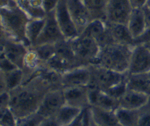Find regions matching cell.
I'll list each match as a JSON object with an SVG mask.
<instances>
[{"instance_id":"44dd1931","label":"cell","mask_w":150,"mask_h":126,"mask_svg":"<svg viewBox=\"0 0 150 126\" xmlns=\"http://www.w3.org/2000/svg\"><path fill=\"white\" fill-rule=\"evenodd\" d=\"M107 25L115 43L127 45L130 47L135 46V40L131 36L127 25L119 24V23H108Z\"/></svg>"},{"instance_id":"7c38bea8","label":"cell","mask_w":150,"mask_h":126,"mask_svg":"<svg viewBox=\"0 0 150 126\" xmlns=\"http://www.w3.org/2000/svg\"><path fill=\"white\" fill-rule=\"evenodd\" d=\"M67 6L76 28L81 34L93 18L84 0H66Z\"/></svg>"},{"instance_id":"e575fe53","label":"cell","mask_w":150,"mask_h":126,"mask_svg":"<svg viewBox=\"0 0 150 126\" xmlns=\"http://www.w3.org/2000/svg\"><path fill=\"white\" fill-rule=\"evenodd\" d=\"M39 126H60V125L58 124L57 122H56L54 117L52 116V117L44 118L41 121V122L39 124Z\"/></svg>"},{"instance_id":"8992f818","label":"cell","mask_w":150,"mask_h":126,"mask_svg":"<svg viewBox=\"0 0 150 126\" xmlns=\"http://www.w3.org/2000/svg\"><path fill=\"white\" fill-rule=\"evenodd\" d=\"M30 47L22 41H18L2 34L1 37V54L6 56L18 68H23L24 59Z\"/></svg>"},{"instance_id":"4fadbf2b","label":"cell","mask_w":150,"mask_h":126,"mask_svg":"<svg viewBox=\"0 0 150 126\" xmlns=\"http://www.w3.org/2000/svg\"><path fill=\"white\" fill-rule=\"evenodd\" d=\"M91 81L89 65L71 69L62 75V87H88Z\"/></svg>"},{"instance_id":"484cf974","label":"cell","mask_w":150,"mask_h":126,"mask_svg":"<svg viewBox=\"0 0 150 126\" xmlns=\"http://www.w3.org/2000/svg\"><path fill=\"white\" fill-rule=\"evenodd\" d=\"M108 0H84L93 19L105 20V9Z\"/></svg>"},{"instance_id":"52a82bcc","label":"cell","mask_w":150,"mask_h":126,"mask_svg":"<svg viewBox=\"0 0 150 126\" xmlns=\"http://www.w3.org/2000/svg\"><path fill=\"white\" fill-rule=\"evenodd\" d=\"M132 10L129 0H108L105 9V21L108 23L127 25Z\"/></svg>"},{"instance_id":"b9f144b4","label":"cell","mask_w":150,"mask_h":126,"mask_svg":"<svg viewBox=\"0 0 150 126\" xmlns=\"http://www.w3.org/2000/svg\"><path fill=\"white\" fill-rule=\"evenodd\" d=\"M117 126H122V125H121V124H120V123H119V124H118V125H117Z\"/></svg>"},{"instance_id":"1f68e13d","label":"cell","mask_w":150,"mask_h":126,"mask_svg":"<svg viewBox=\"0 0 150 126\" xmlns=\"http://www.w3.org/2000/svg\"><path fill=\"white\" fill-rule=\"evenodd\" d=\"M18 68L13 62H11L6 56L1 54L0 56V73H7Z\"/></svg>"},{"instance_id":"d4e9b609","label":"cell","mask_w":150,"mask_h":126,"mask_svg":"<svg viewBox=\"0 0 150 126\" xmlns=\"http://www.w3.org/2000/svg\"><path fill=\"white\" fill-rule=\"evenodd\" d=\"M115 115L118 120V122L122 126H139V109H126L119 108L115 111Z\"/></svg>"},{"instance_id":"74e56055","label":"cell","mask_w":150,"mask_h":126,"mask_svg":"<svg viewBox=\"0 0 150 126\" xmlns=\"http://www.w3.org/2000/svg\"><path fill=\"white\" fill-rule=\"evenodd\" d=\"M83 111V110H82ZM67 126H84L83 123V119H82V112L81 113V115L78 116V118L75 120L74 122H72L71 124L67 125Z\"/></svg>"},{"instance_id":"ba28073f","label":"cell","mask_w":150,"mask_h":126,"mask_svg":"<svg viewBox=\"0 0 150 126\" xmlns=\"http://www.w3.org/2000/svg\"><path fill=\"white\" fill-rule=\"evenodd\" d=\"M54 12L64 39L71 40L77 38L80 33L71 16L66 0H59Z\"/></svg>"},{"instance_id":"ab89813d","label":"cell","mask_w":150,"mask_h":126,"mask_svg":"<svg viewBox=\"0 0 150 126\" xmlns=\"http://www.w3.org/2000/svg\"><path fill=\"white\" fill-rule=\"evenodd\" d=\"M93 121H94V120H93ZM91 126H98V125L95 122H93V123H92V125H91Z\"/></svg>"},{"instance_id":"d6986e66","label":"cell","mask_w":150,"mask_h":126,"mask_svg":"<svg viewBox=\"0 0 150 126\" xmlns=\"http://www.w3.org/2000/svg\"><path fill=\"white\" fill-rule=\"evenodd\" d=\"M17 4L30 19H43L47 14L42 0H17Z\"/></svg>"},{"instance_id":"8fae6325","label":"cell","mask_w":150,"mask_h":126,"mask_svg":"<svg viewBox=\"0 0 150 126\" xmlns=\"http://www.w3.org/2000/svg\"><path fill=\"white\" fill-rule=\"evenodd\" d=\"M150 73V50L146 45H135L131 50L128 74Z\"/></svg>"},{"instance_id":"277c9868","label":"cell","mask_w":150,"mask_h":126,"mask_svg":"<svg viewBox=\"0 0 150 126\" xmlns=\"http://www.w3.org/2000/svg\"><path fill=\"white\" fill-rule=\"evenodd\" d=\"M69 43L75 57L82 65L88 66L96 62L101 48L95 40L79 35L77 38L69 40Z\"/></svg>"},{"instance_id":"836d02e7","label":"cell","mask_w":150,"mask_h":126,"mask_svg":"<svg viewBox=\"0 0 150 126\" xmlns=\"http://www.w3.org/2000/svg\"><path fill=\"white\" fill-rule=\"evenodd\" d=\"M150 43V27H147L143 34L135 40V45H146Z\"/></svg>"},{"instance_id":"ffe728a7","label":"cell","mask_w":150,"mask_h":126,"mask_svg":"<svg viewBox=\"0 0 150 126\" xmlns=\"http://www.w3.org/2000/svg\"><path fill=\"white\" fill-rule=\"evenodd\" d=\"M127 27L135 40L143 34L147 27L146 24L142 8L132 10V13H131L129 22L127 23Z\"/></svg>"},{"instance_id":"e0dca14e","label":"cell","mask_w":150,"mask_h":126,"mask_svg":"<svg viewBox=\"0 0 150 126\" xmlns=\"http://www.w3.org/2000/svg\"><path fill=\"white\" fill-rule=\"evenodd\" d=\"M150 96L127 89L125 94L120 99V107L126 109L139 110L149 100Z\"/></svg>"},{"instance_id":"83f0119b","label":"cell","mask_w":150,"mask_h":126,"mask_svg":"<svg viewBox=\"0 0 150 126\" xmlns=\"http://www.w3.org/2000/svg\"><path fill=\"white\" fill-rule=\"evenodd\" d=\"M18 118L10 107L0 109V126H17Z\"/></svg>"},{"instance_id":"4316f807","label":"cell","mask_w":150,"mask_h":126,"mask_svg":"<svg viewBox=\"0 0 150 126\" xmlns=\"http://www.w3.org/2000/svg\"><path fill=\"white\" fill-rule=\"evenodd\" d=\"M31 48L45 65L55 54V45H39Z\"/></svg>"},{"instance_id":"5bb4252c","label":"cell","mask_w":150,"mask_h":126,"mask_svg":"<svg viewBox=\"0 0 150 126\" xmlns=\"http://www.w3.org/2000/svg\"><path fill=\"white\" fill-rule=\"evenodd\" d=\"M63 89L66 105L80 110H84L90 106L88 87H69Z\"/></svg>"},{"instance_id":"9a60e30c","label":"cell","mask_w":150,"mask_h":126,"mask_svg":"<svg viewBox=\"0 0 150 126\" xmlns=\"http://www.w3.org/2000/svg\"><path fill=\"white\" fill-rule=\"evenodd\" d=\"M88 100L90 106L98 107L107 111L115 112L120 107V101L118 99L97 88H88Z\"/></svg>"},{"instance_id":"cb8c5ba5","label":"cell","mask_w":150,"mask_h":126,"mask_svg":"<svg viewBox=\"0 0 150 126\" xmlns=\"http://www.w3.org/2000/svg\"><path fill=\"white\" fill-rule=\"evenodd\" d=\"M82 110H80L75 107L64 105L62 108L54 115V119L60 126H67L71 124L78 118Z\"/></svg>"},{"instance_id":"d590c367","label":"cell","mask_w":150,"mask_h":126,"mask_svg":"<svg viewBox=\"0 0 150 126\" xmlns=\"http://www.w3.org/2000/svg\"><path fill=\"white\" fill-rule=\"evenodd\" d=\"M129 1L133 9H138L143 8L146 5L147 0H129Z\"/></svg>"},{"instance_id":"4dcf8cb0","label":"cell","mask_w":150,"mask_h":126,"mask_svg":"<svg viewBox=\"0 0 150 126\" xmlns=\"http://www.w3.org/2000/svg\"><path fill=\"white\" fill-rule=\"evenodd\" d=\"M139 126H150V98L148 102L139 109Z\"/></svg>"},{"instance_id":"3957f363","label":"cell","mask_w":150,"mask_h":126,"mask_svg":"<svg viewBox=\"0 0 150 126\" xmlns=\"http://www.w3.org/2000/svg\"><path fill=\"white\" fill-rule=\"evenodd\" d=\"M133 47L112 43L100 49L99 55L93 64L121 74H127L129 71L131 50Z\"/></svg>"},{"instance_id":"7bdbcfd3","label":"cell","mask_w":150,"mask_h":126,"mask_svg":"<svg viewBox=\"0 0 150 126\" xmlns=\"http://www.w3.org/2000/svg\"><path fill=\"white\" fill-rule=\"evenodd\" d=\"M14 1H16V2H17V0H14Z\"/></svg>"},{"instance_id":"f35d334b","label":"cell","mask_w":150,"mask_h":126,"mask_svg":"<svg viewBox=\"0 0 150 126\" xmlns=\"http://www.w3.org/2000/svg\"><path fill=\"white\" fill-rule=\"evenodd\" d=\"M146 6H147V7H149V8H150V0H147V2H146Z\"/></svg>"},{"instance_id":"f1b7e54d","label":"cell","mask_w":150,"mask_h":126,"mask_svg":"<svg viewBox=\"0 0 150 126\" xmlns=\"http://www.w3.org/2000/svg\"><path fill=\"white\" fill-rule=\"evenodd\" d=\"M127 89H128V87H127V79H126L125 81L116 84L114 87L110 88L109 89H107V91H105V92H106L111 97L115 98H116V99H118L120 101L122 97L127 91Z\"/></svg>"},{"instance_id":"5b68a950","label":"cell","mask_w":150,"mask_h":126,"mask_svg":"<svg viewBox=\"0 0 150 126\" xmlns=\"http://www.w3.org/2000/svg\"><path fill=\"white\" fill-rule=\"evenodd\" d=\"M89 68L91 71V81L88 88H97L102 91H106L110 88L125 81L128 77V73H117L96 64H90Z\"/></svg>"},{"instance_id":"603a6c76","label":"cell","mask_w":150,"mask_h":126,"mask_svg":"<svg viewBox=\"0 0 150 126\" xmlns=\"http://www.w3.org/2000/svg\"><path fill=\"white\" fill-rule=\"evenodd\" d=\"M46 22V18L43 19H30L25 30V37L28 45L31 47H34L42 32Z\"/></svg>"},{"instance_id":"60d3db41","label":"cell","mask_w":150,"mask_h":126,"mask_svg":"<svg viewBox=\"0 0 150 126\" xmlns=\"http://www.w3.org/2000/svg\"><path fill=\"white\" fill-rule=\"evenodd\" d=\"M146 47H147V48H148V49L150 50V43H149V44H146Z\"/></svg>"},{"instance_id":"f546056e","label":"cell","mask_w":150,"mask_h":126,"mask_svg":"<svg viewBox=\"0 0 150 126\" xmlns=\"http://www.w3.org/2000/svg\"><path fill=\"white\" fill-rule=\"evenodd\" d=\"M43 119L44 118L37 112L29 116L18 119L17 126H39Z\"/></svg>"},{"instance_id":"7402d4cb","label":"cell","mask_w":150,"mask_h":126,"mask_svg":"<svg viewBox=\"0 0 150 126\" xmlns=\"http://www.w3.org/2000/svg\"><path fill=\"white\" fill-rule=\"evenodd\" d=\"M93 120L98 126H117L119 124L115 112L90 106Z\"/></svg>"},{"instance_id":"9c48e42d","label":"cell","mask_w":150,"mask_h":126,"mask_svg":"<svg viewBox=\"0 0 150 126\" xmlns=\"http://www.w3.org/2000/svg\"><path fill=\"white\" fill-rule=\"evenodd\" d=\"M64 37L56 21L54 12L48 13L46 16V22L42 32L35 46L39 45H55L64 40Z\"/></svg>"},{"instance_id":"2e32d148","label":"cell","mask_w":150,"mask_h":126,"mask_svg":"<svg viewBox=\"0 0 150 126\" xmlns=\"http://www.w3.org/2000/svg\"><path fill=\"white\" fill-rule=\"evenodd\" d=\"M23 83H25V74L21 68L0 73V91H12Z\"/></svg>"},{"instance_id":"6da1fadb","label":"cell","mask_w":150,"mask_h":126,"mask_svg":"<svg viewBox=\"0 0 150 126\" xmlns=\"http://www.w3.org/2000/svg\"><path fill=\"white\" fill-rule=\"evenodd\" d=\"M53 87L40 75L37 74L29 81L10 91V109L18 119L38 112L45 95Z\"/></svg>"},{"instance_id":"8d00e7d4","label":"cell","mask_w":150,"mask_h":126,"mask_svg":"<svg viewBox=\"0 0 150 126\" xmlns=\"http://www.w3.org/2000/svg\"><path fill=\"white\" fill-rule=\"evenodd\" d=\"M142 11H143V14H144L146 27H150V8L145 6L142 8Z\"/></svg>"},{"instance_id":"ac0fdd59","label":"cell","mask_w":150,"mask_h":126,"mask_svg":"<svg viewBox=\"0 0 150 126\" xmlns=\"http://www.w3.org/2000/svg\"><path fill=\"white\" fill-rule=\"evenodd\" d=\"M128 89L150 96V75L148 74H129L127 77Z\"/></svg>"},{"instance_id":"7a4b0ae2","label":"cell","mask_w":150,"mask_h":126,"mask_svg":"<svg viewBox=\"0 0 150 126\" xmlns=\"http://www.w3.org/2000/svg\"><path fill=\"white\" fill-rule=\"evenodd\" d=\"M29 21L30 18L18 6L16 1L2 0L1 24L3 35L10 39L22 41L29 46L25 37V30Z\"/></svg>"},{"instance_id":"30bf717a","label":"cell","mask_w":150,"mask_h":126,"mask_svg":"<svg viewBox=\"0 0 150 126\" xmlns=\"http://www.w3.org/2000/svg\"><path fill=\"white\" fill-rule=\"evenodd\" d=\"M66 105L63 88H55L49 91L44 97L38 113L43 118L52 117L62 107Z\"/></svg>"},{"instance_id":"d6a6232c","label":"cell","mask_w":150,"mask_h":126,"mask_svg":"<svg viewBox=\"0 0 150 126\" xmlns=\"http://www.w3.org/2000/svg\"><path fill=\"white\" fill-rule=\"evenodd\" d=\"M10 101H11L10 91H0V109L9 107Z\"/></svg>"}]
</instances>
